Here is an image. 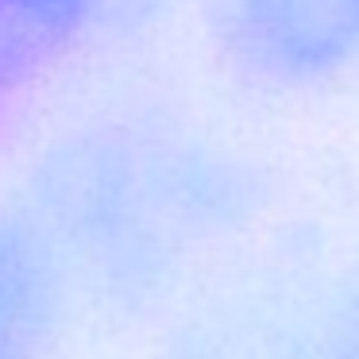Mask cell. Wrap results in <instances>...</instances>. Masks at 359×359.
I'll return each instance as SVG.
<instances>
[{
  "label": "cell",
  "mask_w": 359,
  "mask_h": 359,
  "mask_svg": "<svg viewBox=\"0 0 359 359\" xmlns=\"http://www.w3.org/2000/svg\"><path fill=\"white\" fill-rule=\"evenodd\" d=\"M255 212V182L228 155L151 124H89L50 143L24 217L66 290L112 313L163 309L189 266Z\"/></svg>",
  "instance_id": "1"
},
{
  "label": "cell",
  "mask_w": 359,
  "mask_h": 359,
  "mask_svg": "<svg viewBox=\"0 0 359 359\" xmlns=\"http://www.w3.org/2000/svg\"><path fill=\"white\" fill-rule=\"evenodd\" d=\"M158 359H359V286L243 282L178 320Z\"/></svg>",
  "instance_id": "2"
},
{
  "label": "cell",
  "mask_w": 359,
  "mask_h": 359,
  "mask_svg": "<svg viewBox=\"0 0 359 359\" xmlns=\"http://www.w3.org/2000/svg\"><path fill=\"white\" fill-rule=\"evenodd\" d=\"M220 43L259 86H317L359 66V0H224Z\"/></svg>",
  "instance_id": "3"
},
{
  "label": "cell",
  "mask_w": 359,
  "mask_h": 359,
  "mask_svg": "<svg viewBox=\"0 0 359 359\" xmlns=\"http://www.w3.org/2000/svg\"><path fill=\"white\" fill-rule=\"evenodd\" d=\"M70 290L24 209H0V359H47Z\"/></svg>",
  "instance_id": "4"
},
{
  "label": "cell",
  "mask_w": 359,
  "mask_h": 359,
  "mask_svg": "<svg viewBox=\"0 0 359 359\" xmlns=\"http://www.w3.org/2000/svg\"><path fill=\"white\" fill-rule=\"evenodd\" d=\"M89 12L93 0H0V132L70 55Z\"/></svg>",
  "instance_id": "5"
}]
</instances>
